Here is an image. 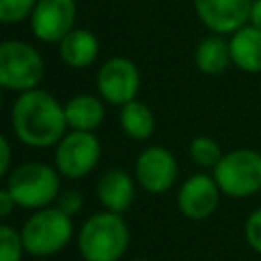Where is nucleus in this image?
<instances>
[{
  "label": "nucleus",
  "mask_w": 261,
  "mask_h": 261,
  "mask_svg": "<svg viewBox=\"0 0 261 261\" xmlns=\"http://www.w3.org/2000/svg\"><path fill=\"white\" fill-rule=\"evenodd\" d=\"M65 118L71 130H94L104 120V104L92 94H77L65 104Z\"/></svg>",
  "instance_id": "nucleus-17"
},
{
  "label": "nucleus",
  "mask_w": 261,
  "mask_h": 261,
  "mask_svg": "<svg viewBox=\"0 0 261 261\" xmlns=\"http://www.w3.org/2000/svg\"><path fill=\"white\" fill-rule=\"evenodd\" d=\"M196 67L206 75H218L222 73L228 63H232L230 57V43L222 35H210L202 39L194 51Z\"/></svg>",
  "instance_id": "nucleus-16"
},
{
  "label": "nucleus",
  "mask_w": 261,
  "mask_h": 261,
  "mask_svg": "<svg viewBox=\"0 0 261 261\" xmlns=\"http://www.w3.org/2000/svg\"><path fill=\"white\" fill-rule=\"evenodd\" d=\"M135 175L145 192L163 194L177 179V161L171 151L153 145L139 153L135 163Z\"/></svg>",
  "instance_id": "nucleus-9"
},
{
  "label": "nucleus",
  "mask_w": 261,
  "mask_h": 261,
  "mask_svg": "<svg viewBox=\"0 0 261 261\" xmlns=\"http://www.w3.org/2000/svg\"><path fill=\"white\" fill-rule=\"evenodd\" d=\"M130 243L122 214L104 210L92 214L77 232V249L86 261H118Z\"/></svg>",
  "instance_id": "nucleus-2"
},
{
  "label": "nucleus",
  "mask_w": 261,
  "mask_h": 261,
  "mask_svg": "<svg viewBox=\"0 0 261 261\" xmlns=\"http://www.w3.org/2000/svg\"><path fill=\"white\" fill-rule=\"evenodd\" d=\"M253 0H194V10L212 33H234L249 22Z\"/></svg>",
  "instance_id": "nucleus-11"
},
{
  "label": "nucleus",
  "mask_w": 261,
  "mask_h": 261,
  "mask_svg": "<svg viewBox=\"0 0 261 261\" xmlns=\"http://www.w3.org/2000/svg\"><path fill=\"white\" fill-rule=\"evenodd\" d=\"M43 73L45 61L33 45L14 39L0 45V84L6 90H33L41 82Z\"/></svg>",
  "instance_id": "nucleus-6"
},
{
  "label": "nucleus",
  "mask_w": 261,
  "mask_h": 261,
  "mask_svg": "<svg viewBox=\"0 0 261 261\" xmlns=\"http://www.w3.org/2000/svg\"><path fill=\"white\" fill-rule=\"evenodd\" d=\"M10 122L16 139L29 147H51L65 137V106L45 90L20 92L10 110Z\"/></svg>",
  "instance_id": "nucleus-1"
},
{
  "label": "nucleus",
  "mask_w": 261,
  "mask_h": 261,
  "mask_svg": "<svg viewBox=\"0 0 261 261\" xmlns=\"http://www.w3.org/2000/svg\"><path fill=\"white\" fill-rule=\"evenodd\" d=\"M133 261H149V259H133Z\"/></svg>",
  "instance_id": "nucleus-27"
},
{
  "label": "nucleus",
  "mask_w": 261,
  "mask_h": 261,
  "mask_svg": "<svg viewBox=\"0 0 261 261\" xmlns=\"http://www.w3.org/2000/svg\"><path fill=\"white\" fill-rule=\"evenodd\" d=\"M245 239L251 245V249L261 255V208L249 214L245 222Z\"/></svg>",
  "instance_id": "nucleus-22"
},
{
  "label": "nucleus",
  "mask_w": 261,
  "mask_h": 261,
  "mask_svg": "<svg viewBox=\"0 0 261 261\" xmlns=\"http://www.w3.org/2000/svg\"><path fill=\"white\" fill-rule=\"evenodd\" d=\"M22 243L33 257H51L59 253L73 237L71 216L59 206H45L33 212L20 228Z\"/></svg>",
  "instance_id": "nucleus-3"
},
{
  "label": "nucleus",
  "mask_w": 261,
  "mask_h": 261,
  "mask_svg": "<svg viewBox=\"0 0 261 261\" xmlns=\"http://www.w3.org/2000/svg\"><path fill=\"white\" fill-rule=\"evenodd\" d=\"M120 126L130 139L145 141L151 137L155 128V116L145 102H139L135 98L120 106Z\"/></svg>",
  "instance_id": "nucleus-18"
},
{
  "label": "nucleus",
  "mask_w": 261,
  "mask_h": 261,
  "mask_svg": "<svg viewBox=\"0 0 261 261\" xmlns=\"http://www.w3.org/2000/svg\"><path fill=\"white\" fill-rule=\"evenodd\" d=\"M37 0H0V20L4 24H14L31 18Z\"/></svg>",
  "instance_id": "nucleus-21"
},
{
  "label": "nucleus",
  "mask_w": 261,
  "mask_h": 261,
  "mask_svg": "<svg viewBox=\"0 0 261 261\" xmlns=\"http://www.w3.org/2000/svg\"><path fill=\"white\" fill-rule=\"evenodd\" d=\"M100 53L98 37L88 29H71L59 41V55L69 67L82 69L96 61Z\"/></svg>",
  "instance_id": "nucleus-14"
},
{
  "label": "nucleus",
  "mask_w": 261,
  "mask_h": 261,
  "mask_svg": "<svg viewBox=\"0 0 261 261\" xmlns=\"http://www.w3.org/2000/svg\"><path fill=\"white\" fill-rule=\"evenodd\" d=\"M14 208H16V200L12 198V194L8 192V188H4L0 192V216H8Z\"/></svg>",
  "instance_id": "nucleus-25"
},
{
  "label": "nucleus",
  "mask_w": 261,
  "mask_h": 261,
  "mask_svg": "<svg viewBox=\"0 0 261 261\" xmlns=\"http://www.w3.org/2000/svg\"><path fill=\"white\" fill-rule=\"evenodd\" d=\"M222 149L220 145L210 139V137H196L190 143V157L198 167H216L218 161L222 159Z\"/></svg>",
  "instance_id": "nucleus-19"
},
{
  "label": "nucleus",
  "mask_w": 261,
  "mask_h": 261,
  "mask_svg": "<svg viewBox=\"0 0 261 261\" xmlns=\"http://www.w3.org/2000/svg\"><path fill=\"white\" fill-rule=\"evenodd\" d=\"M59 171L47 163H22L8 173L6 188L16 200V206L39 210L59 198Z\"/></svg>",
  "instance_id": "nucleus-4"
},
{
  "label": "nucleus",
  "mask_w": 261,
  "mask_h": 261,
  "mask_svg": "<svg viewBox=\"0 0 261 261\" xmlns=\"http://www.w3.org/2000/svg\"><path fill=\"white\" fill-rule=\"evenodd\" d=\"M222 194L247 198L261 190V153L253 149H234L222 155L212 171Z\"/></svg>",
  "instance_id": "nucleus-5"
},
{
  "label": "nucleus",
  "mask_w": 261,
  "mask_h": 261,
  "mask_svg": "<svg viewBox=\"0 0 261 261\" xmlns=\"http://www.w3.org/2000/svg\"><path fill=\"white\" fill-rule=\"evenodd\" d=\"M27 253L20 230L2 224L0 226V261H20Z\"/></svg>",
  "instance_id": "nucleus-20"
},
{
  "label": "nucleus",
  "mask_w": 261,
  "mask_h": 261,
  "mask_svg": "<svg viewBox=\"0 0 261 261\" xmlns=\"http://www.w3.org/2000/svg\"><path fill=\"white\" fill-rule=\"evenodd\" d=\"M249 22L257 29H261V0H253L251 4V14H249Z\"/></svg>",
  "instance_id": "nucleus-26"
},
{
  "label": "nucleus",
  "mask_w": 261,
  "mask_h": 261,
  "mask_svg": "<svg viewBox=\"0 0 261 261\" xmlns=\"http://www.w3.org/2000/svg\"><path fill=\"white\" fill-rule=\"evenodd\" d=\"M96 86L100 96L114 106H124L126 102L137 98L141 75L137 65L126 57H110L106 59L96 75Z\"/></svg>",
  "instance_id": "nucleus-8"
},
{
  "label": "nucleus",
  "mask_w": 261,
  "mask_h": 261,
  "mask_svg": "<svg viewBox=\"0 0 261 261\" xmlns=\"http://www.w3.org/2000/svg\"><path fill=\"white\" fill-rule=\"evenodd\" d=\"M230 57L232 63L247 71L259 73L261 71V29L253 24H245L230 37Z\"/></svg>",
  "instance_id": "nucleus-15"
},
{
  "label": "nucleus",
  "mask_w": 261,
  "mask_h": 261,
  "mask_svg": "<svg viewBox=\"0 0 261 261\" xmlns=\"http://www.w3.org/2000/svg\"><path fill=\"white\" fill-rule=\"evenodd\" d=\"M82 204H84V198L77 190H67V192L59 194V198H57V206L69 216L77 214L82 210Z\"/></svg>",
  "instance_id": "nucleus-23"
},
{
  "label": "nucleus",
  "mask_w": 261,
  "mask_h": 261,
  "mask_svg": "<svg viewBox=\"0 0 261 261\" xmlns=\"http://www.w3.org/2000/svg\"><path fill=\"white\" fill-rule=\"evenodd\" d=\"M100 159V141L90 130H71L57 143L55 169L69 179L88 175Z\"/></svg>",
  "instance_id": "nucleus-7"
},
{
  "label": "nucleus",
  "mask_w": 261,
  "mask_h": 261,
  "mask_svg": "<svg viewBox=\"0 0 261 261\" xmlns=\"http://www.w3.org/2000/svg\"><path fill=\"white\" fill-rule=\"evenodd\" d=\"M96 194L106 210L122 214L135 198V181L124 169H108L96 184Z\"/></svg>",
  "instance_id": "nucleus-13"
},
{
  "label": "nucleus",
  "mask_w": 261,
  "mask_h": 261,
  "mask_svg": "<svg viewBox=\"0 0 261 261\" xmlns=\"http://www.w3.org/2000/svg\"><path fill=\"white\" fill-rule=\"evenodd\" d=\"M75 0H37L31 14V31L39 41L59 43L75 29Z\"/></svg>",
  "instance_id": "nucleus-10"
},
{
  "label": "nucleus",
  "mask_w": 261,
  "mask_h": 261,
  "mask_svg": "<svg viewBox=\"0 0 261 261\" xmlns=\"http://www.w3.org/2000/svg\"><path fill=\"white\" fill-rule=\"evenodd\" d=\"M10 169V143L6 137H0V175H6Z\"/></svg>",
  "instance_id": "nucleus-24"
},
{
  "label": "nucleus",
  "mask_w": 261,
  "mask_h": 261,
  "mask_svg": "<svg viewBox=\"0 0 261 261\" xmlns=\"http://www.w3.org/2000/svg\"><path fill=\"white\" fill-rule=\"evenodd\" d=\"M218 198L220 188L214 175L196 173L181 184L177 192V206L184 212V216L192 220H204L216 210Z\"/></svg>",
  "instance_id": "nucleus-12"
}]
</instances>
